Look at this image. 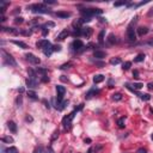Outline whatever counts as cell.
Segmentation results:
<instances>
[{
  "label": "cell",
  "instance_id": "1",
  "mask_svg": "<svg viewBox=\"0 0 153 153\" xmlns=\"http://www.w3.org/2000/svg\"><path fill=\"white\" fill-rule=\"evenodd\" d=\"M3 60H4V65H9V66H12V67H16L17 66V62L16 60L12 57V55H10L6 50L3 49Z\"/></svg>",
  "mask_w": 153,
  "mask_h": 153
},
{
  "label": "cell",
  "instance_id": "2",
  "mask_svg": "<svg viewBox=\"0 0 153 153\" xmlns=\"http://www.w3.org/2000/svg\"><path fill=\"white\" fill-rule=\"evenodd\" d=\"M82 15L84 17H89V18H92V16H96V15H101L103 12V10L101 9H84V10H80Z\"/></svg>",
  "mask_w": 153,
  "mask_h": 153
},
{
  "label": "cell",
  "instance_id": "3",
  "mask_svg": "<svg viewBox=\"0 0 153 153\" xmlns=\"http://www.w3.org/2000/svg\"><path fill=\"white\" fill-rule=\"evenodd\" d=\"M28 9H32L31 11L35 12V13H50V10L47 9L43 4H36V5H32Z\"/></svg>",
  "mask_w": 153,
  "mask_h": 153
},
{
  "label": "cell",
  "instance_id": "4",
  "mask_svg": "<svg viewBox=\"0 0 153 153\" xmlns=\"http://www.w3.org/2000/svg\"><path fill=\"white\" fill-rule=\"evenodd\" d=\"M75 112H76V111H73V112H71L69 115H67V116H65V117L62 118V124L65 126L66 129H71V123H72V120H73L74 116H75Z\"/></svg>",
  "mask_w": 153,
  "mask_h": 153
},
{
  "label": "cell",
  "instance_id": "5",
  "mask_svg": "<svg viewBox=\"0 0 153 153\" xmlns=\"http://www.w3.org/2000/svg\"><path fill=\"white\" fill-rule=\"evenodd\" d=\"M25 57H26V60H28L29 62H31V63H34V65H40V63H41L40 57H37L36 55H34V54H31V53L26 54Z\"/></svg>",
  "mask_w": 153,
  "mask_h": 153
},
{
  "label": "cell",
  "instance_id": "6",
  "mask_svg": "<svg viewBox=\"0 0 153 153\" xmlns=\"http://www.w3.org/2000/svg\"><path fill=\"white\" fill-rule=\"evenodd\" d=\"M127 35H128V40H129V41H135V40H136V34H135L134 28H133L132 25L128 26V29H127Z\"/></svg>",
  "mask_w": 153,
  "mask_h": 153
},
{
  "label": "cell",
  "instance_id": "7",
  "mask_svg": "<svg viewBox=\"0 0 153 153\" xmlns=\"http://www.w3.org/2000/svg\"><path fill=\"white\" fill-rule=\"evenodd\" d=\"M25 84H26V86L30 87V89H36V87L38 86L37 79H32V78H28V79L25 80Z\"/></svg>",
  "mask_w": 153,
  "mask_h": 153
},
{
  "label": "cell",
  "instance_id": "8",
  "mask_svg": "<svg viewBox=\"0 0 153 153\" xmlns=\"http://www.w3.org/2000/svg\"><path fill=\"white\" fill-rule=\"evenodd\" d=\"M72 47H73L74 50H82V49L84 48V43H83L80 40H75V41H73Z\"/></svg>",
  "mask_w": 153,
  "mask_h": 153
},
{
  "label": "cell",
  "instance_id": "9",
  "mask_svg": "<svg viewBox=\"0 0 153 153\" xmlns=\"http://www.w3.org/2000/svg\"><path fill=\"white\" fill-rule=\"evenodd\" d=\"M91 35H92V28H90V26H83L82 28V36L91 37Z\"/></svg>",
  "mask_w": 153,
  "mask_h": 153
},
{
  "label": "cell",
  "instance_id": "10",
  "mask_svg": "<svg viewBox=\"0 0 153 153\" xmlns=\"http://www.w3.org/2000/svg\"><path fill=\"white\" fill-rule=\"evenodd\" d=\"M50 44V42L48 41V40H40V41H37V43H36V47L37 48H40V49H44L47 46H49Z\"/></svg>",
  "mask_w": 153,
  "mask_h": 153
},
{
  "label": "cell",
  "instance_id": "11",
  "mask_svg": "<svg viewBox=\"0 0 153 153\" xmlns=\"http://www.w3.org/2000/svg\"><path fill=\"white\" fill-rule=\"evenodd\" d=\"M68 35H69V31H68V30H63V31H61V32L56 36V41H62V40L67 38Z\"/></svg>",
  "mask_w": 153,
  "mask_h": 153
},
{
  "label": "cell",
  "instance_id": "12",
  "mask_svg": "<svg viewBox=\"0 0 153 153\" xmlns=\"http://www.w3.org/2000/svg\"><path fill=\"white\" fill-rule=\"evenodd\" d=\"M53 51H54V49H53V46H51V44L47 46V47L43 49V53H44L46 56H50V55L53 54Z\"/></svg>",
  "mask_w": 153,
  "mask_h": 153
},
{
  "label": "cell",
  "instance_id": "13",
  "mask_svg": "<svg viewBox=\"0 0 153 153\" xmlns=\"http://www.w3.org/2000/svg\"><path fill=\"white\" fill-rule=\"evenodd\" d=\"M56 91H57V97L63 98V95H65V92H66V89H65L63 86H61V85H57V86H56Z\"/></svg>",
  "mask_w": 153,
  "mask_h": 153
},
{
  "label": "cell",
  "instance_id": "14",
  "mask_svg": "<svg viewBox=\"0 0 153 153\" xmlns=\"http://www.w3.org/2000/svg\"><path fill=\"white\" fill-rule=\"evenodd\" d=\"M7 127L10 128V130H11L13 134L17 133V124H16L13 121H9V122H7Z\"/></svg>",
  "mask_w": 153,
  "mask_h": 153
},
{
  "label": "cell",
  "instance_id": "15",
  "mask_svg": "<svg viewBox=\"0 0 153 153\" xmlns=\"http://www.w3.org/2000/svg\"><path fill=\"white\" fill-rule=\"evenodd\" d=\"M105 55H107L105 51H102V50H96L93 53V57H96V59H104Z\"/></svg>",
  "mask_w": 153,
  "mask_h": 153
},
{
  "label": "cell",
  "instance_id": "16",
  "mask_svg": "<svg viewBox=\"0 0 153 153\" xmlns=\"http://www.w3.org/2000/svg\"><path fill=\"white\" fill-rule=\"evenodd\" d=\"M12 43L13 44H16V46H18V47H20L22 49H28L29 47H28V44L26 43H24V42H22V41H16V40H13L12 41Z\"/></svg>",
  "mask_w": 153,
  "mask_h": 153
},
{
  "label": "cell",
  "instance_id": "17",
  "mask_svg": "<svg viewBox=\"0 0 153 153\" xmlns=\"http://www.w3.org/2000/svg\"><path fill=\"white\" fill-rule=\"evenodd\" d=\"M55 16L59 17V18H68V17H71V12H62V11H60V12H56Z\"/></svg>",
  "mask_w": 153,
  "mask_h": 153
},
{
  "label": "cell",
  "instance_id": "18",
  "mask_svg": "<svg viewBox=\"0 0 153 153\" xmlns=\"http://www.w3.org/2000/svg\"><path fill=\"white\" fill-rule=\"evenodd\" d=\"M3 31L5 32H9V34H12V35H19V31L13 29V28H3Z\"/></svg>",
  "mask_w": 153,
  "mask_h": 153
},
{
  "label": "cell",
  "instance_id": "19",
  "mask_svg": "<svg viewBox=\"0 0 153 153\" xmlns=\"http://www.w3.org/2000/svg\"><path fill=\"white\" fill-rule=\"evenodd\" d=\"M103 80H104V75H102V74H97V75L93 76V83L95 84H99Z\"/></svg>",
  "mask_w": 153,
  "mask_h": 153
},
{
  "label": "cell",
  "instance_id": "20",
  "mask_svg": "<svg viewBox=\"0 0 153 153\" xmlns=\"http://www.w3.org/2000/svg\"><path fill=\"white\" fill-rule=\"evenodd\" d=\"M147 32H148V29H147V28H145V26L138 28V35H139V36H143V35H146Z\"/></svg>",
  "mask_w": 153,
  "mask_h": 153
},
{
  "label": "cell",
  "instance_id": "21",
  "mask_svg": "<svg viewBox=\"0 0 153 153\" xmlns=\"http://www.w3.org/2000/svg\"><path fill=\"white\" fill-rule=\"evenodd\" d=\"M97 93H99V90H90L87 93H86V99H90V98H92L95 95H97Z\"/></svg>",
  "mask_w": 153,
  "mask_h": 153
},
{
  "label": "cell",
  "instance_id": "22",
  "mask_svg": "<svg viewBox=\"0 0 153 153\" xmlns=\"http://www.w3.org/2000/svg\"><path fill=\"white\" fill-rule=\"evenodd\" d=\"M26 95H28V97L31 98V99H37V98H38V97H37V93H36L35 91H32V90H28Z\"/></svg>",
  "mask_w": 153,
  "mask_h": 153
},
{
  "label": "cell",
  "instance_id": "23",
  "mask_svg": "<svg viewBox=\"0 0 153 153\" xmlns=\"http://www.w3.org/2000/svg\"><path fill=\"white\" fill-rule=\"evenodd\" d=\"M108 42H109L110 44H115V43L117 42L116 36H115L114 34H110V35H109V37H108Z\"/></svg>",
  "mask_w": 153,
  "mask_h": 153
},
{
  "label": "cell",
  "instance_id": "24",
  "mask_svg": "<svg viewBox=\"0 0 153 153\" xmlns=\"http://www.w3.org/2000/svg\"><path fill=\"white\" fill-rule=\"evenodd\" d=\"M143 60H145V54H139V55L134 59L135 62H142Z\"/></svg>",
  "mask_w": 153,
  "mask_h": 153
},
{
  "label": "cell",
  "instance_id": "25",
  "mask_svg": "<svg viewBox=\"0 0 153 153\" xmlns=\"http://www.w3.org/2000/svg\"><path fill=\"white\" fill-rule=\"evenodd\" d=\"M112 99H114L115 102H120V101L122 99V95L118 93V92H117V93H114V95H112Z\"/></svg>",
  "mask_w": 153,
  "mask_h": 153
},
{
  "label": "cell",
  "instance_id": "26",
  "mask_svg": "<svg viewBox=\"0 0 153 153\" xmlns=\"http://www.w3.org/2000/svg\"><path fill=\"white\" fill-rule=\"evenodd\" d=\"M1 140H3V142H5V143H12V142H13V139H12L11 136H4Z\"/></svg>",
  "mask_w": 153,
  "mask_h": 153
},
{
  "label": "cell",
  "instance_id": "27",
  "mask_svg": "<svg viewBox=\"0 0 153 153\" xmlns=\"http://www.w3.org/2000/svg\"><path fill=\"white\" fill-rule=\"evenodd\" d=\"M110 63L111 65H118V63H121V59L120 57H112L110 60Z\"/></svg>",
  "mask_w": 153,
  "mask_h": 153
},
{
  "label": "cell",
  "instance_id": "28",
  "mask_svg": "<svg viewBox=\"0 0 153 153\" xmlns=\"http://www.w3.org/2000/svg\"><path fill=\"white\" fill-rule=\"evenodd\" d=\"M72 66H73V62H66V63H63L60 68H61V69H67V68H71Z\"/></svg>",
  "mask_w": 153,
  "mask_h": 153
},
{
  "label": "cell",
  "instance_id": "29",
  "mask_svg": "<svg viewBox=\"0 0 153 153\" xmlns=\"http://www.w3.org/2000/svg\"><path fill=\"white\" fill-rule=\"evenodd\" d=\"M104 34H105V31H104V30H102V31L99 32V36H98V41H99V43H103V41H104Z\"/></svg>",
  "mask_w": 153,
  "mask_h": 153
},
{
  "label": "cell",
  "instance_id": "30",
  "mask_svg": "<svg viewBox=\"0 0 153 153\" xmlns=\"http://www.w3.org/2000/svg\"><path fill=\"white\" fill-rule=\"evenodd\" d=\"M140 98L143 99V101H149V99H151V96H149L148 93H141V95H140Z\"/></svg>",
  "mask_w": 153,
  "mask_h": 153
},
{
  "label": "cell",
  "instance_id": "31",
  "mask_svg": "<svg viewBox=\"0 0 153 153\" xmlns=\"http://www.w3.org/2000/svg\"><path fill=\"white\" fill-rule=\"evenodd\" d=\"M117 126L120 128H124V117H121L118 121H117Z\"/></svg>",
  "mask_w": 153,
  "mask_h": 153
},
{
  "label": "cell",
  "instance_id": "32",
  "mask_svg": "<svg viewBox=\"0 0 153 153\" xmlns=\"http://www.w3.org/2000/svg\"><path fill=\"white\" fill-rule=\"evenodd\" d=\"M6 153H18V149L12 146V147H9V148L6 149Z\"/></svg>",
  "mask_w": 153,
  "mask_h": 153
},
{
  "label": "cell",
  "instance_id": "33",
  "mask_svg": "<svg viewBox=\"0 0 153 153\" xmlns=\"http://www.w3.org/2000/svg\"><path fill=\"white\" fill-rule=\"evenodd\" d=\"M22 103H23V97L22 96H18L17 99H16V104L17 107H22Z\"/></svg>",
  "mask_w": 153,
  "mask_h": 153
},
{
  "label": "cell",
  "instance_id": "34",
  "mask_svg": "<svg viewBox=\"0 0 153 153\" xmlns=\"http://www.w3.org/2000/svg\"><path fill=\"white\" fill-rule=\"evenodd\" d=\"M130 66H132V62L127 61V62H124V63H123V69H124V71H128V69L130 68Z\"/></svg>",
  "mask_w": 153,
  "mask_h": 153
},
{
  "label": "cell",
  "instance_id": "35",
  "mask_svg": "<svg viewBox=\"0 0 153 153\" xmlns=\"http://www.w3.org/2000/svg\"><path fill=\"white\" fill-rule=\"evenodd\" d=\"M133 86H134V90H140L143 85H142L141 83H134V85H133Z\"/></svg>",
  "mask_w": 153,
  "mask_h": 153
},
{
  "label": "cell",
  "instance_id": "36",
  "mask_svg": "<svg viewBox=\"0 0 153 153\" xmlns=\"http://www.w3.org/2000/svg\"><path fill=\"white\" fill-rule=\"evenodd\" d=\"M57 138H59V130H55V132L53 133V135H51V141L56 140Z\"/></svg>",
  "mask_w": 153,
  "mask_h": 153
},
{
  "label": "cell",
  "instance_id": "37",
  "mask_svg": "<svg viewBox=\"0 0 153 153\" xmlns=\"http://www.w3.org/2000/svg\"><path fill=\"white\" fill-rule=\"evenodd\" d=\"M23 22H24V20H23L22 17H17V18L15 19V23H16V24H22Z\"/></svg>",
  "mask_w": 153,
  "mask_h": 153
},
{
  "label": "cell",
  "instance_id": "38",
  "mask_svg": "<svg viewBox=\"0 0 153 153\" xmlns=\"http://www.w3.org/2000/svg\"><path fill=\"white\" fill-rule=\"evenodd\" d=\"M44 4L46 5H55L56 1H53V0H44Z\"/></svg>",
  "mask_w": 153,
  "mask_h": 153
},
{
  "label": "cell",
  "instance_id": "39",
  "mask_svg": "<svg viewBox=\"0 0 153 153\" xmlns=\"http://www.w3.org/2000/svg\"><path fill=\"white\" fill-rule=\"evenodd\" d=\"M126 4H127V1H120V3H115L114 6L118 7V6H123V5H126Z\"/></svg>",
  "mask_w": 153,
  "mask_h": 153
},
{
  "label": "cell",
  "instance_id": "40",
  "mask_svg": "<svg viewBox=\"0 0 153 153\" xmlns=\"http://www.w3.org/2000/svg\"><path fill=\"white\" fill-rule=\"evenodd\" d=\"M42 34H43V36H46V35H48V29L43 25L42 26Z\"/></svg>",
  "mask_w": 153,
  "mask_h": 153
},
{
  "label": "cell",
  "instance_id": "41",
  "mask_svg": "<svg viewBox=\"0 0 153 153\" xmlns=\"http://www.w3.org/2000/svg\"><path fill=\"white\" fill-rule=\"evenodd\" d=\"M20 34H22V35H25V36H29V35H31V31H26V30H22V31H20Z\"/></svg>",
  "mask_w": 153,
  "mask_h": 153
},
{
  "label": "cell",
  "instance_id": "42",
  "mask_svg": "<svg viewBox=\"0 0 153 153\" xmlns=\"http://www.w3.org/2000/svg\"><path fill=\"white\" fill-rule=\"evenodd\" d=\"M54 51H61V46H53Z\"/></svg>",
  "mask_w": 153,
  "mask_h": 153
},
{
  "label": "cell",
  "instance_id": "43",
  "mask_svg": "<svg viewBox=\"0 0 153 153\" xmlns=\"http://www.w3.org/2000/svg\"><path fill=\"white\" fill-rule=\"evenodd\" d=\"M41 80H42L43 83H47V82H49V78H48L47 75H44V76H42V78H41Z\"/></svg>",
  "mask_w": 153,
  "mask_h": 153
},
{
  "label": "cell",
  "instance_id": "44",
  "mask_svg": "<svg viewBox=\"0 0 153 153\" xmlns=\"http://www.w3.org/2000/svg\"><path fill=\"white\" fill-rule=\"evenodd\" d=\"M54 25H55V24H54L53 22H48V23H46V24H44V26H46V28H48V26H54Z\"/></svg>",
  "mask_w": 153,
  "mask_h": 153
},
{
  "label": "cell",
  "instance_id": "45",
  "mask_svg": "<svg viewBox=\"0 0 153 153\" xmlns=\"http://www.w3.org/2000/svg\"><path fill=\"white\" fill-rule=\"evenodd\" d=\"M136 153H147V151H146L145 148H139V149L136 151Z\"/></svg>",
  "mask_w": 153,
  "mask_h": 153
},
{
  "label": "cell",
  "instance_id": "46",
  "mask_svg": "<svg viewBox=\"0 0 153 153\" xmlns=\"http://www.w3.org/2000/svg\"><path fill=\"white\" fill-rule=\"evenodd\" d=\"M41 151H42V148H41V147H36V148L34 149V152H32V153H41Z\"/></svg>",
  "mask_w": 153,
  "mask_h": 153
},
{
  "label": "cell",
  "instance_id": "47",
  "mask_svg": "<svg viewBox=\"0 0 153 153\" xmlns=\"http://www.w3.org/2000/svg\"><path fill=\"white\" fill-rule=\"evenodd\" d=\"M133 75H134L135 79H138V78H139V72H138V71H134V72H133Z\"/></svg>",
  "mask_w": 153,
  "mask_h": 153
},
{
  "label": "cell",
  "instance_id": "48",
  "mask_svg": "<svg viewBox=\"0 0 153 153\" xmlns=\"http://www.w3.org/2000/svg\"><path fill=\"white\" fill-rule=\"evenodd\" d=\"M46 153H54V151H53L51 147H48V148L46 149Z\"/></svg>",
  "mask_w": 153,
  "mask_h": 153
},
{
  "label": "cell",
  "instance_id": "49",
  "mask_svg": "<svg viewBox=\"0 0 153 153\" xmlns=\"http://www.w3.org/2000/svg\"><path fill=\"white\" fill-rule=\"evenodd\" d=\"M147 87H148V90H153V84H152V83H149V84L147 85Z\"/></svg>",
  "mask_w": 153,
  "mask_h": 153
},
{
  "label": "cell",
  "instance_id": "50",
  "mask_svg": "<svg viewBox=\"0 0 153 153\" xmlns=\"http://www.w3.org/2000/svg\"><path fill=\"white\" fill-rule=\"evenodd\" d=\"M147 44H148L149 47H153V40H151V41H148V42H147Z\"/></svg>",
  "mask_w": 153,
  "mask_h": 153
},
{
  "label": "cell",
  "instance_id": "51",
  "mask_svg": "<svg viewBox=\"0 0 153 153\" xmlns=\"http://www.w3.org/2000/svg\"><path fill=\"white\" fill-rule=\"evenodd\" d=\"M61 80H62V82H68V79L66 78L65 75H62V76H61Z\"/></svg>",
  "mask_w": 153,
  "mask_h": 153
},
{
  "label": "cell",
  "instance_id": "52",
  "mask_svg": "<svg viewBox=\"0 0 153 153\" xmlns=\"http://www.w3.org/2000/svg\"><path fill=\"white\" fill-rule=\"evenodd\" d=\"M43 103L46 104V108H48V109L50 108V105H49V103H47V101H43Z\"/></svg>",
  "mask_w": 153,
  "mask_h": 153
},
{
  "label": "cell",
  "instance_id": "53",
  "mask_svg": "<svg viewBox=\"0 0 153 153\" xmlns=\"http://www.w3.org/2000/svg\"><path fill=\"white\" fill-rule=\"evenodd\" d=\"M26 121H29V122H32V117H30V116H26Z\"/></svg>",
  "mask_w": 153,
  "mask_h": 153
},
{
  "label": "cell",
  "instance_id": "54",
  "mask_svg": "<svg viewBox=\"0 0 153 153\" xmlns=\"http://www.w3.org/2000/svg\"><path fill=\"white\" fill-rule=\"evenodd\" d=\"M93 151H95V149H93V147H90V148H89V151H87V153H92Z\"/></svg>",
  "mask_w": 153,
  "mask_h": 153
},
{
  "label": "cell",
  "instance_id": "55",
  "mask_svg": "<svg viewBox=\"0 0 153 153\" xmlns=\"http://www.w3.org/2000/svg\"><path fill=\"white\" fill-rule=\"evenodd\" d=\"M152 15H153V7H152V9L149 10V12H148V16H152Z\"/></svg>",
  "mask_w": 153,
  "mask_h": 153
},
{
  "label": "cell",
  "instance_id": "56",
  "mask_svg": "<svg viewBox=\"0 0 153 153\" xmlns=\"http://www.w3.org/2000/svg\"><path fill=\"white\" fill-rule=\"evenodd\" d=\"M85 142H87V143H90V142H91V139H85Z\"/></svg>",
  "mask_w": 153,
  "mask_h": 153
},
{
  "label": "cell",
  "instance_id": "57",
  "mask_svg": "<svg viewBox=\"0 0 153 153\" xmlns=\"http://www.w3.org/2000/svg\"><path fill=\"white\" fill-rule=\"evenodd\" d=\"M152 140H153V134H152Z\"/></svg>",
  "mask_w": 153,
  "mask_h": 153
}]
</instances>
